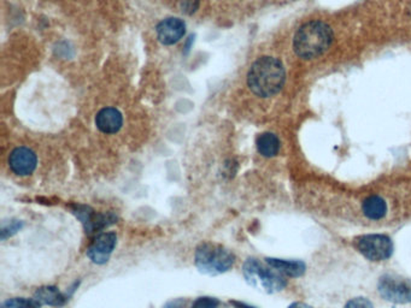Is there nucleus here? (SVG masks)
Returning <instances> with one entry per match:
<instances>
[{"label": "nucleus", "instance_id": "nucleus-7", "mask_svg": "<svg viewBox=\"0 0 411 308\" xmlns=\"http://www.w3.org/2000/svg\"><path fill=\"white\" fill-rule=\"evenodd\" d=\"M378 292L393 304H410L411 281L393 275H385L378 282Z\"/></svg>", "mask_w": 411, "mask_h": 308}, {"label": "nucleus", "instance_id": "nucleus-20", "mask_svg": "<svg viewBox=\"0 0 411 308\" xmlns=\"http://www.w3.org/2000/svg\"><path fill=\"white\" fill-rule=\"evenodd\" d=\"M198 5H199V0H182L181 1L182 11L186 12L188 15H192L193 12H196Z\"/></svg>", "mask_w": 411, "mask_h": 308}, {"label": "nucleus", "instance_id": "nucleus-15", "mask_svg": "<svg viewBox=\"0 0 411 308\" xmlns=\"http://www.w3.org/2000/svg\"><path fill=\"white\" fill-rule=\"evenodd\" d=\"M256 144H257L259 152L266 158L276 156L280 151V141L273 133L261 134L257 137Z\"/></svg>", "mask_w": 411, "mask_h": 308}, {"label": "nucleus", "instance_id": "nucleus-8", "mask_svg": "<svg viewBox=\"0 0 411 308\" xmlns=\"http://www.w3.org/2000/svg\"><path fill=\"white\" fill-rule=\"evenodd\" d=\"M118 246V235L113 231L99 233L87 250V257L97 265H104L109 262L111 254Z\"/></svg>", "mask_w": 411, "mask_h": 308}, {"label": "nucleus", "instance_id": "nucleus-19", "mask_svg": "<svg viewBox=\"0 0 411 308\" xmlns=\"http://www.w3.org/2000/svg\"><path fill=\"white\" fill-rule=\"evenodd\" d=\"M345 308H374V304L367 297H355L345 304Z\"/></svg>", "mask_w": 411, "mask_h": 308}, {"label": "nucleus", "instance_id": "nucleus-11", "mask_svg": "<svg viewBox=\"0 0 411 308\" xmlns=\"http://www.w3.org/2000/svg\"><path fill=\"white\" fill-rule=\"evenodd\" d=\"M95 124L102 133L116 134L122 128L123 118L118 110L114 107H106L99 111L95 117Z\"/></svg>", "mask_w": 411, "mask_h": 308}, {"label": "nucleus", "instance_id": "nucleus-4", "mask_svg": "<svg viewBox=\"0 0 411 308\" xmlns=\"http://www.w3.org/2000/svg\"><path fill=\"white\" fill-rule=\"evenodd\" d=\"M243 275L247 285L259 292L266 294H276L286 288L285 276L278 272L268 264H263L259 259L249 257L244 262Z\"/></svg>", "mask_w": 411, "mask_h": 308}, {"label": "nucleus", "instance_id": "nucleus-23", "mask_svg": "<svg viewBox=\"0 0 411 308\" xmlns=\"http://www.w3.org/2000/svg\"><path fill=\"white\" fill-rule=\"evenodd\" d=\"M288 308H313L310 304H304V302H294V304H291Z\"/></svg>", "mask_w": 411, "mask_h": 308}, {"label": "nucleus", "instance_id": "nucleus-13", "mask_svg": "<svg viewBox=\"0 0 411 308\" xmlns=\"http://www.w3.org/2000/svg\"><path fill=\"white\" fill-rule=\"evenodd\" d=\"M266 262L285 277H301L306 273V264L301 260H283V259H276V257H266Z\"/></svg>", "mask_w": 411, "mask_h": 308}, {"label": "nucleus", "instance_id": "nucleus-12", "mask_svg": "<svg viewBox=\"0 0 411 308\" xmlns=\"http://www.w3.org/2000/svg\"><path fill=\"white\" fill-rule=\"evenodd\" d=\"M71 295L63 294L55 285H43L36 289L33 299L39 302L41 306H51V307H63L67 304Z\"/></svg>", "mask_w": 411, "mask_h": 308}, {"label": "nucleus", "instance_id": "nucleus-17", "mask_svg": "<svg viewBox=\"0 0 411 308\" xmlns=\"http://www.w3.org/2000/svg\"><path fill=\"white\" fill-rule=\"evenodd\" d=\"M24 223L22 221H19V219H11L8 223H3L1 230H0L1 241H5L6 238H11L14 235L17 234L24 228Z\"/></svg>", "mask_w": 411, "mask_h": 308}, {"label": "nucleus", "instance_id": "nucleus-22", "mask_svg": "<svg viewBox=\"0 0 411 308\" xmlns=\"http://www.w3.org/2000/svg\"><path fill=\"white\" fill-rule=\"evenodd\" d=\"M231 304H233L235 308H256L254 306L245 304V302H240V301H231Z\"/></svg>", "mask_w": 411, "mask_h": 308}, {"label": "nucleus", "instance_id": "nucleus-5", "mask_svg": "<svg viewBox=\"0 0 411 308\" xmlns=\"http://www.w3.org/2000/svg\"><path fill=\"white\" fill-rule=\"evenodd\" d=\"M355 246L370 262H384L393 253V242L386 235L360 236L355 240Z\"/></svg>", "mask_w": 411, "mask_h": 308}, {"label": "nucleus", "instance_id": "nucleus-21", "mask_svg": "<svg viewBox=\"0 0 411 308\" xmlns=\"http://www.w3.org/2000/svg\"><path fill=\"white\" fill-rule=\"evenodd\" d=\"M186 307V300L184 299H175V300L169 301L163 306V308H184Z\"/></svg>", "mask_w": 411, "mask_h": 308}, {"label": "nucleus", "instance_id": "nucleus-10", "mask_svg": "<svg viewBox=\"0 0 411 308\" xmlns=\"http://www.w3.org/2000/svg\"><path fill=\"white\" fill-rule=\"evenodd\" d=\"M158 40L163 45H174L179 43L184 36L186 26L180 18H167L158 23L156 28Z\"/></svg>", "mask_w": 411, "mask_h": 308}, {"label": "nucleus", "instance_id": "nucleus-18", "mask_svg": "<svg viewBox=\"0 0 411 308\" xmlns=\"http://www.w3.org/2000/svg\"><path fill=\"white\" fill-rule=\"evenodd\" d=\"M219 301L216 297H200L193 302L192 308H219Z\"/></svg>", "mask_w": 411, "mask_h": 308}, {"label": "nucleus", "instance_id": "nucleus-16", "mask_svg": "<svg viewBox=\"0 0 411 308\" xmlns=\"http://www.w3.org/2000/svg\"><path fill=\"white\" fill-rule=\"evenodd\" d=\"M43 306L34 299L12 297L1 304V308H41Z\"/></svg>", "mask_w": 411, "mask_h": 308}, {"label": "nucleus", "instance_id": "nucleus-1", "mask_svg": "<svg viewBox=\"0 0 411 308\" xmlns=\"http://www.w3.org/2000/svg\"><path fill=\"white\" fill-rule=\"evenodd\" d=\"M285 78V69L280 60L273 57H262L252 64L247 75V85L256 95L268 98L281 90Z\"/></svg>", "mask_w": 411, "mask_h": 308}, {"label": "nucleus", "instance_id": "nucleus-3", "mask_svg": "<svg viewBox=\"0 0 411 308\" xmlns=\"http://www.w3.org/2000/svg\"><path fill=\"white\" fill-rule=\"evenodd\" d=\"M234 264V253L226 247L212 242H204L197 247L194 265L204 275L219 276L228 272Z\"/></svg>", "mask_w": 411, "mask_h": 308}, {"label": "nucleus", "instance_id": "nucleus-14", "mask_svg": "<svg viewBox=\"0 0 411 308\" xmlns=\"http://www.w3.org/2000/svg\"><path fill=\"white\" fill-rule=\"evenodd\" d=\"M363 215L372 221H380L387 213V203L381 196H368L362 203Z\"/></svg>", "mask_w": 411, "mask_h": 308}, {"label": "nucleus", "instance_id": "nucleus-2", "mask_svg": "<svg viewBox=\"0 0 411 308\" xmlns=\"http://www.w3.org/2000/svg\"><path fill=\"white\" fill-rule=\"evenodd\" d=\"M332 40L333 33L327 24L320 21L308 22L294 36V51L302 58H315L331 46Z\"/></svg>", "mask_w": 411, "mask_h": 308}, {"label": "nucleus", "instance_id": "nucleus-6", "mask_svg": "<svg viewBox=\"0 0 411 308\" xmlns=\"http://www.w3.org/2000/svg\"><path fill=\"white\" fill-rule=\"evenodd\" d=\"M71 212L74 213L75 217L81 222L83 229L87 234H94L103 231L115 223H118V216L113 212H106V213H97L90 206L81 205V203H75L71 205Z\"/></svg>", "mask_w": 411, "mask_h": 308}, {"label": "nucleus", "instance_id": "nucleus-9", "mask_svg": "<svg viewBox=\"0 0 411 308\" xmlns=\"http://www.w3.org/2000/svg\"><path fill=\"white\" fill-rule=\"evenodd\" d=\"M36 164L38 159L36 153L27 147H17L9 156V166L16 175H31L36 170Z\"/></svg>", "mask_w": 411, "mask_h": 308}]
</instances>
